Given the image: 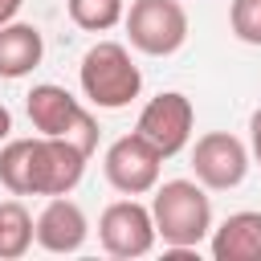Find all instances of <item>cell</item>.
I'll use <instances>...</instances> for the list:
<instances>
[{"mask_svg": "<svg viewBox=\"0 0 261 261\" xmlns=\"http://www.w3.org/2000/svg\"><path fill=\"white\" fill-rule=\"evenodd\" d=\"M151 220H155V237H163L167 249L188 253L212 232V200L200 179H167L155 184Z\"/></svg>", "mask_w": 261, "mask_h": 261, "instance_id": "obj_1", "label": "cell"}, {"mask_svg": "<svg viewBox=\"0 0 261 261\" xmlns=\"http://www.w3.org/2000/svg\"><path fill=\"white\" fill-rule=\"evenodd\" d=\"M77 82H82V94L98 110H122L143 90V73L130 61L126 45H118V41L90 45L86 57H82V65H77Z\"/></svg>", "mask_w": 261, "mask_h": 261, "instance_id": "obj_2", "label": "cell"}, {"mask_svg": "<svg viewBox=\"0 0 261 261\" xmlns=\"http://www.w3.org/2000/svg\"><path fill=\"white\" fill-rule=\"evenodd\" d=\"M24 110H29V122H33L41 135L65 139V143H73L77 151L94 155V147H98V122H94V114H90L65 86H53V82L33 86L29 98H24Z\"/></svg>", "mask_w": 261, "mask_h": 261, "instance_id": "obj_3", "label": "cell"}, {"mask_svg": "<svg viewBox=\"0 0 261 261\" xmlns=\"http://www.w3.org/2000/svg\"><path fill=\"white\" fill-rule=\"evenodd\" d=\"M122 20L130 45L147 57H171L188 41V12L179 0H135Z\"/></svg>", "mask_w": 261, "mask_h": 261, "instance_id": "obj_4", "label": "cell"}, {"mask_svg": "<svg viewBox=\"0 0 261 261\" xmlns=\"http://www.w3.org/2000/svg\"><path fill=\"white\" fill-rule=\"evenodd\" d=\"M86 151L65 139L37 135L29 151V196H69L86 175Z\"/></svg>", "mask_w": 261, "mask_h": 261, "instance_id": "obj_5", "label": "cell"}, {"mask_svg": "<svg viewBox=\"0 0 261 261\" xmlns=\"http://www.w3.org/2000/svg\"><path fill=\"white\" fill-rule=\"evenodd\" d=\"M192 126H196V106L188 94L179 90H163L155 94L143 110H139V122H135V135H143L163 159L179 155L192 139Z\"/></svg>", "mask_w": 261, "mask_h": 261, "instance_id": "obj_6", "label": "cell"}, {"mask_svg": "<svg viewBox=\"0 0 261 261\" xmlns=\"http://www.w3.org/2000/svg\"><path fill=\"white\" fill-rule=\"evenodd\" d=\"M159 163H163V155L143 135L130 130V135H122V139H114L106 147L102 171H106V179H110L114 192H122V196H147L159 184Z\"/></svg>", "mask_w": 261, "mask_h": 261, "instance_id": "obj_7", "label": "cell"}, {"mask_svg": "<svg viewBox=\"0 0 261 261\" xmlns=\"http://www.w3.org/2000/svg\"><path fill=\"white\" fill-rule=\"evenodd\" d=\"M192 171L204 188L212 192H228V188H241L245 175H249V151L237 135L228 130H208L196 139L192 147Z\"/></svg>", "mask_w": 261, "mask_h": 261, "instance_id": "obj_8", "label": "cell"}, {"mask_svg": "<svg viewBox=\"0 0 261 261\" xmlns=\"http://www.w3.org/2000/svg\"><path fill=\"white\" fill-rule=\"evenodd\" d=\"M98 241L110 257H143L155 245V220L151 208L139 204L135 196L106 204V212L98 216Z\"/></svg>", "mask_w": 261, "mask_h": 261, "instance_id": "obj_9", "label": "cell"}, {"mask_svg": "<svg viewBox=\"0 0 261 261\" xmlns=\"http://www.w3.org/2000/svg\"><path fill=\"white\" fill-rule=\"evenodd\" d=\"M86 237H90V220L82 204H73L69 196H49V204L33 220V241L45 253H77Z\"/></svg>", "mask_w": 261, "mask_h": 261, "instance_id": "obj_10", "label": "cell"}, {"mask_svg": "<svg viewBox=\"0 0 261 261\" xmlns=\"http://www.w3.org/2000/svg\"><path fill=\"white\" fill-rule=\"evenodd\" d=\"M208 237L216 261H261V212L253 208L224 216Z\"/></svg>", "mask_w": 261, "mask_h": 261, "instance_id": "obj_11", "label": "cell"}, {"mask_svg": "<svg viewBox=\"0 0 261 261\" xmlns=\"http://www.w3.org/2000/svg\"><path fill=\"white\" fill-rule=\"evenodd\" d=\"M45 57V37L37 24H24V20H8L0 24V77L16 82V77H29Z\"/></svg>", "mask_w": 261, "mask_h": 261, "instance_id": "obj_12", "label": "cell"}, {"mask_svg": "<svg viewBox=\"0 0 261 261\" xmlns=\"http://www.w3.org/2000/svg\"><path fill=\"white\" fill-rule=\"evenodd\" d=\"M33 249V216L20 200H0V261H16Z\"/></svg>", "mask_w": 261, "mask_h": 261, "instance_id": "obj_13", "label": "cell"}, {"mask_svg": "<svg viewBox=\"0 0 261 261\" xmlns=\"http://www.w3.org/2000/svg\"><path fill=\"white\" fill-rule=\"evenodd\" d=\"M29 151L33 139H4L0 147V188L12 196H29Z\"/></svg>", "mask_w": 261, "mask_h": 261, "instance_id": "obj_14", "label": "cell"}, {"mask_svg": "<svg viewBox=\"0 0 261 261\" xmlns=\"http://www.w3.org/2000/svg\"><path fill=\"white\" fill-rule=\"evenodd\" d=\"M65 8H69V20L77 29H86V33H106L126 12L122 0H65Z\"/></svg>", "mask_w": 261, "mask_h": 261, "instance_id": "obj_15", "label": "cell"}, {"mask_svg": "<svg viewBox=\"0 0 261 261\" xmlns=\"http://www.w3.org/2000/svg\"><path fill=\"white\" fill-rule=\"evenodd\" d=\"M228 24H232L237 41H245V45H261V0H232V8H228Z\"/></svg>", "mask_w": 261, "mask_h": 261, "instance_id": "obj_16", "label": "cell"}, {"mask_svg": "<svg viewBox=\"0 0 261 261\" xmlns=\"http://www.w3.org/2000/svg\"><path fill=\"white\" fill-rule=\"evenodd\" d=\"M249 147H253V159L261 163V106H257L253 118H249Z\"/></svg>", "mask_w": 261, "mask_h": 261, "instance_id": "obj_17", "label": "cell"}, {"mask_svg": "<svg viewBox=\"0 0 261 261\" xmlns=\"http://www.w3.org/2000/svg\"><path fill=\"white\" fill-rule=\"evenodd\" d=\"M20 4H24V0H0V24H8V20H16V12H20Z\"/></svg>", "mask_w": 261, "mask_h": 261, "instance_id": "obj_18", "label": "cell"}, {"mask_svg": "<svg viewBox=\"0 0 261 261\" xmlns=\"http://www.w3.org/2000/svg\"><path fill=\"white\" fill-rule=\"evenodd\" d=\"M8 135H12V114H8V106L0 102V143H4Z\"/></svg>", "mask_w": 261, "mask_h": 261, "instance_id": "obj_19", "label": "cell"}]
</instances>
